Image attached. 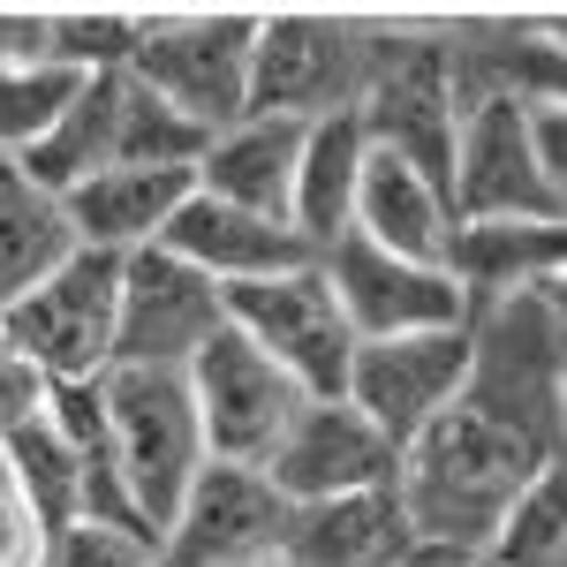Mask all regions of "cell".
Returning a JSON list of instances; mask_svg holds the SVG:
<instances>
[{"label": "cell", "instance_id": "cell-1", "mask_svg": "<svg viewBox=\"0 0 567 567\" xmlns=\"http://www.w3.org/2000/svg\"><path fill=\"white\" fill-rule=\"evenodd\" d=\"M560 470L553 446L523 439L515 424L454 401L432 432H416L393 454V507L409 523V545L432 560H477L492 523L529 477Z\"/></svg>", "mask_w": 567, "mask_h": 567}, {"label": "cell", "instance_id": "cell-2", "mask_svg": "<svg viewBox=\"0 0 567 567\" xmlns=\"http://www.w3.org/2000/svg\"><path fill=\"white\" fill-rule=\"evenodd\" d=\"M99 401H106V446H114V477L130 492V515L159 537L175 523L182 492L205 470V432H197L189 386H182V371L114 363L99 379Z\"/></svg>", "mask_w": 567, "mask_h": 567}, {"label": "cell", "instance_id": "cell-3", "mask_svg": "<svg viewBox=\"0 0 567 567\" xmlns=\"http://www.w3.org/2000/svg\"><path fill=\"white\" fill-rule=\"evenodd\" d=\"M250 45L258 16L219 8V16H144L130 45V84H144L159 106H175L189 130H227L250 114Z\"/></svg>", "mask_w": 567, "mask_h": 567}, {"label": "cell", "instance_id": "cell-4", "mask_svg": "<svg viewBox=\"0 0 567 567\" xmlns=\"http://www.w3.org/2000/svg\"><path fill=\"white\" fill-rule=\"evenodd\" d=\"M114 303H122V258L76 250L23 303L0 310V349H16L45 386L106 379L114 371Z\"/></svg>", "mask_w": 567, "mask_h": 567}, {"label": "cell", "instance_id": "cell-5", "mask_svg": "<svg viewBox=\"0 0 567 567\" xmlns=\"http://www.w3.org/2000/svg\"><path fill=\"white\" fill-rule=\"evenodd\" d=\"M371 16H258L250 45V114L272 122H333L363 99Z\"/></svg>", "mask_w": 567, "mask_h": 567}, {"label": "cell", "instance_id": "cell-6", "mask_svg": "<svg viewBox=\"0 0 567 567\" xmlns=\"http://www.w3.org/2000/svg\"><path fill=\"white\" fill-rule=\"evenodd\" d=\"M219 310L227 326L265 355L280 363L303 401H333L341 379H349L355 333L333 310V288L318 265H296V272H272V280H243V288H219Z\"/></svg>", "mask_w": 567, "mask_h": 567}, {"label": "cell", "instance_id": "cell-7", "mask_svg": "<svg viewBox=\"0 0 567 567\" xmlns=\"http://www.w3.org/2000/svg\"><path fill=\"white\" fill-rule=\"evenodd\" d=\"M182 386L205 432V462H235V470H265V454L296 424L303 393L280 363H265L235 326H219L205 349L182 363Z\"/></svg>", "mask_w": 567, "mask_h": 567}, {"label": "cell", "instance_id": "cell-8", "mask_svg": "<svg viewBox=\"0 0 567 567\" xmlns=\"http://www.w3.org/2000/svg\"><path fill=\"white\" fill-rule=\"evenodd\" d=\"M462 379H470V333L439 326V333H401V341H355L341 401L401 454L462 401Z\"/></svg>", "mask_w": 567, "mask_h": 567}, {"label": "cell", "instance_id": "cell-9", "mask_svg": "<svg viewBox=\"0 0 567 567\" xmlns=\"http://www.w3.org/2000/svg\"><path fill=\"white\" fill-rule=\"evenodd\" d=\"M288 499L265 484V470L205 462L182 492L175 523L159 529V567H265L280 553Z\"/></svg>", "mask_w": 567, "mask_h": 567}, {"label": "cell", "instance_id": "cell-10", "mask_svg": "<svg viewBox=\"0 0 567 567\" xmlns=\"http://www.w3.org/2000/svg\"><path fill=\"white\" fill-rule=\"evenodd\" d=\"M227 326L219 288L205 272L167 258L159 243L122 258V303H114V363L130 371H182L189 355Z\"/></svg>", "mask_w": 567, "mask_h": 567}, {"label": "cell", "instance_id": "cell-11", "mask_svg": "<svg viewBox=\"0 0 567 567\" xmlns=\"http://www.w3.org/2000/svg\"><path fill=\"white\" fill-rule=\"evenodd\" d=\"M326 288H333V310L355 341H401V333H439V326H462V288L439 272V265H409L363 243V235H341L326 258Z\"/></svg>", "mask_w": 567, "mask_h": 567}, {"label": "cell", "instance_id": "cell-12", "mask_svg": "<svg viewBox=\"0 0 567 567\" xmlns=\"http://www.w3.org/2000/svg\"><path fill=\"white\" fill-rule=\"evenodd\" d=\"M439 45H446V99H454V114L567 99V61H560V31L553 23L462 16V23H439Z\"/></svg>", "mask_w": 567, "mask_h": 567}, {"label": "cell", "instance_id": "cell-13", "mask_svg": "<svg viewBox=\"0 0 567 567\" xmlns=\"http://www.w3.org/2000/svg\"><path fill=\"white\" fill-rule=\"evenodd\" d=\"M446 205L454 219H545L567 227V189L537 175L529 152V106H477L454 130V167H446Z\"/></svg>", "mask_w": 567, "mask_h": 567}, {"label": "cell", "instance_id": "cell-14", "mask_svg": "<svg viewBox=\"0 0 567 567\" xmlns=\"http://www.w3.org/2000/svg\"><path fill=\"white\" fill-rule=\"evenodd\" d=\"M265 484L288 499V507H310V499H349V492H379L393 484V446L349 401H303L296 424L280 432V446L265 454Z\"/></svg>", "mask_w": 567, "mask_h": 567}, {"label": "cell", "instance_id": "cell-15", "mask_svg": "<svg viewBox=\"0 0 567 567\" xmlns=\"http://www.w3.org/2000/svg\"><path fill=\"white\" fill-rule=\"evenodd\" d=\"M159 250L182 258L189 272H205L213 288H243V280H272V272L318 265L303 250V235H296V227L258 219V213H235V205H219V197H205V189H189V197H182V213L167 219Z\"/></svg>", "mask_w": 567, "mask_h": 567}, {"label": "cell", "instance_id": "cell-16", "mask_svg": "<svg viewBox=\"0 0 567 567\" xmlns=\"http://www.w3.org/2000/svg\"><path fill=\"white\" fill-rule=\"evenodd\" d=\"M197 189L189 167H106V175L76 182L61 197L69 213V235L76 250H99V258H136L167 235V219L182 213V197Z\"/></svg>", "mask_w": 567, "mask_h": 567}, {"label": "cell", "instance_id": "cell-17", "mask_svg": "<svg viewBox=\"0 0 567 567\" xmlns=\"http://www.w3.org/2000/svg\"><path fill=\"white\" fill-rule=\"evenodd\" d=\"M439 272L462 288V310L499 303V296L537 288V280H567V227H545V219H454V235L439 250Z\"/></svg>", "mask_w": 567, "mask_h": 567}, {"label": "cell", "instance_id": "cell-18", "mask_svg": "<svg viewBox=\"0 0 567 567\" xmlns=\"http://www.w3.org/2000/svg\"><path fill=\"white\" fill-rule=\"evenodd\" d=\"M272 560L280 567H409L416 545H409V523L393 507V484H379V492H349V499L288 507Z\"/></svg>", "mask_w": 567, "mask_h": 567}, {"label": "cell", "instance_id": "cell-19", "mask_svg": "<svg viewBox=\"0 0 567 567\" xmlns=\"http://www.w3.org/2000/svg\"><path fill=\"white\" fill-rule=\"evenodd\" d=\"M296 159H303V122H272V114H243L227 130L205 136L197 152V189L288 227V189H296Z\"/></svg>", "mask_w": 567, "mask_h": 567}, {"label": "cell", "instance_id": "cell-20", "mask_svg": "<svg viewBox=\"0 0 567 567\" xmlns=\"http://www.w3.org/2000/svg\"><path fill=\"white\" fill-rule=\"evenodd\" d=\"M349 235H363V243H379V250H393V258H409V265H439L446 235H454V205H446L439 182H424L416 167H401V159L363 144Z\"/></svg>", "mask_w": 567, "mask_h": 567}, {"label": "cell", "instance_id": "cell-21", "mask_svg": "<svg viewBox=\"0 0 567 567\" xmlns=\"http://www.w3.org/2000/svg\"><path fill=\"white\" fill-rule=\"evenodd\" d=\"M355 175H363V130L355 114L310 122L303 130V159H296V189H288V227L303 235L310 258H326L355 213Z\"/></svg>", "mask_w": 567, "mask_h": 567}, {"label": "cell", "instance_id": "cell-22", "mask_svg": "<svg viewBox=\"0 0 567 567\" xmlns=\"http://www.w3.org/2000/svg\"><path fill=\"white\" fill-rule=\"evenodd\" d=\"M114 130H122V76H84V91L69 99V114L16 159V175L39 182L45 197H69L76 182L114 167Z\"/></svg>", "mask_w": 567, "mask_h": 567}, {"label": "cell", "instance_id": "cell-23", "mask_svg": "<svg viewBox=\"0 0 567 567\" xmlns=\"http://www.w3.org/2000/svg\"><path fill=\"white\" fill-rule=\"evenodd\" d=\"M69 258H76V235H69L61 197H45L39 182H23L0 159V310L23 303L45 272H61Z\"/></svg>", "mask_w": 567, "mask_h": 567}, {"label": "cell", "instance_id": "cell-24", "mask_svg": "<svg viewBox=\"0 0 567 567\" xmlns=\"http://www.w3.org/2000/svg\"><path fill=\"white\" fill-rule=\"evenodd\" d=\"M0 462H8V477H16V492L31 499V515H39V529L53 537L61 523H84L91 499H84V462H76V446L53 432V416H39V424H23V432L0 439Z\"/></svg>", "mask_w": 567, "mask_h": 567}, {"label": "cell", "instance_id": "cell-25", "mask_svg": "<svg viewBox=\"0 0 567 567\" xmlns=\"http://www.w3.org/2000/svg\"><path fill=\"white\" fill-rule=\"evenodd\" d=\"M477 567H567V515H560V470L529 477L507 515L492 523Z\"/></svg>", "mask_w": 567, "mask_h": 567}, {"label": "cell", "instance_id": "cell-26", "mask_svg": "<svg viewBox=\"0 0 567 567\" xmlns=\"http://www.w3.org/2000/svg\"><path fill=\"white\" fill-rule=\"evenodd\" d=\"M76 91H84V76L61 69V61H16V69H0V159L16 167V159L69 114Z\"/></svg>", "mask_w": 567, "mask_h": 567}, {"label": "cell", "instance_id": "cell-27", "mask_svg": "<svg viewBox=\"0 0 567 567\" xmlns=\"http://www.w3.org/2000/svg\"><path fill=\"white\" fill-rule=\"evenodd\" d=\"M53 23V61L76 69V76H122L130 69V45L144 16H99V8H45Z\"/></svg>", "mask_w": 567, "mask_h": 567}, {"label": "cell", "instance_id": "cell-28", "mask_svg": "<svg viewBox=\"0 0 567 567\" xmlns=\"http://www.w3.org/2000/svg\"><path fill=\"white\" fill-rule=\"evenodd\" d=\"M39 567H159V537L144 529H122V523H61L45 537Z\"/></svg>", "mask_w": 567, "mask_h": 567}, {"label": "cell", "instance_id": "cell-29", "mask_svg": "<svg viewBox=\"0 0 567 567\" xmlns=\"http://www.w3.org/2000/svg\"><path fill=\"white\" fill-rule=\"evenodd\" d=\"M45 401H53V386H45V379L16 349H0V439L23 432V424H39Z\"/></svg>", "mask_w": 567, "mask_h": 567}, {"label": "cell", "instance_id": "cell-30", "mask_svg": "<svg viewBox=\"0 0 567 567\" xmlns=\"http://www.w3.org/2000/svg\"><path fill=\"white\" fill-rule=\"evenodd\" d=\"M39 553H45V529L31 515V499L16 492L8 462H0V567H39Z\"/></svg>", "mask_w": 567, "mask_h": 567}, {"label": "cell", "instance_id": "cell-31", "mask_svg": "<svg viewBox=\"0 0 567 567\" xmlns=\"http://www.w3.org/2000/svg\"><path fill=\"white\" fill-rule=\"evenodd\" d=\"M529 152H537V175L553 189H567V99L529 106Z\"/></svg>", "mask_w": 567, "mask_h": 567}, {"label": "cell", "instance_id": "cell-32", "mask_svg": "<svg viewBox=\"0 0 567 567\" xmlns=\"http://www.w3.org/2000/svg\"><path fill=\"white\" fill-rule=\"evenodd\" d=\"M16 61H53L45 8H0V69H16Z\"/></svg>", "mask_w": 567, "mask_h": 567}, {"label": "cell", "instance_id": "cell-33", "mask_svg": "<svg viewBox=\"0 0 567 567\" xmlns=\"http://www.w3.org/2000/svg\"><path fill=\"white\" fill-rule=\"evenodd\" d=\"M432 567H477V560H432Z\"/></svg>", "mask_w": 567, "mask_h": 567}, {"label": "cell", "instance_id": "cell-34", "mask_svg": "<svg viewBox=\"0 0 567 567\" xmlns=\"http://www.w3.org/2000/svg\"><path fill=\"white\" fill-rule=\"evenodd\" d=\"M265 567H280V560H265Z\"/></svg>", "mask_w": 567, "mask_h": 567}]
</instances>
